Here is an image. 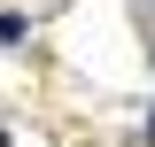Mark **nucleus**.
<instances>
[{"instance_id":"nucleus-2","label":"nucleus","mask_w":155,"mask_h":147,"mask_svg":"<svg viewBox=\"0 0 155 147\" xmlns=\"http://www.w3.org/2000/svg\"><path fill=\"white\" fill-rule=\"evenodd\" d=\"M0 147H8V132H0Z\"/></svg>"},{"instance_id":"nucleus-1","label":"nucleus","mask_w":155,"mask_h":147,"mask_svg":"<svg viewBox=\"0 0 155 147\" xmlns=\"http://www.w3.org/2000/svg\"><path fill=\"white\" fill-rule=\"evenodd\" d=\"M147 139H155V116H147Z\"/></svg>"}]
</instances>
